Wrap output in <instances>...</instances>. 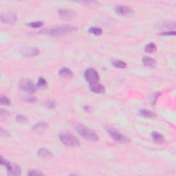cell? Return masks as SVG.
<instances>
[{"mask_svg":"<svg viewBox=\"0 0 176 176\" xmlns=\"http://www.w3.org/2000/svg\"><path fill=\"white\" fill-rule=\"evenodd\" d=\"M43 23L41 21H33L31 23H30L28 24V26H30L32 28H41V27L43 26Z\"/></svg>","mask_w":176,"mask_h":176,"instance_id":"obj_25","label":"cell"},{"mask_svg":"<svg viewBox=\"0 0 176 176\" xmlns=\"http://www.w3.org/2000/svg\"><path fill=\"white\" fill-rule=\"evenodd\" d=\"M0 162L2 166L6 167L8 170V175L12 176H18L21 174V168L18 165L14 163H11L6 159L1 156L0 158Z\"/></svg>","mask_w":176,"mask_h":176,"instance_id":"obj_5","label":"cell"},{"mask_svg":"<svg viewBox=\"0 0 176 176\" xmlns=\"http://www.w3.org/2000/svg\"><path fill=\"white\" fill-rule=\"evenodd\" d=\"M48 86V83H47V81L45 78L40 77L38 81V83H37V87L39 88H45Z\"/></svg>","mask_w":176,"mask_h":176,"instance_id":"obj_22","label":"cell"},{"mask_svg":"<svg viewBox=\"0 0 176 176\" xmlns=\"http://www.w3.org/2000/svg\"><path fill=\"white\" fill-rule=\"evenodd\" d=\"M85 78L87 82L90 83V85H91V84L98 83L99 81V75L96 70L93 68H88L85 72Z\"/></svg>","mask_w":176,"mask_h":176,"instance_id":"obj_7","label":"cell"},{"mask_svg":"<svg viewBox=\"0 0 176 176\" xmlns=\"http://www.w3.org/2000/svg\"><path fill=\"white\" fill-rule=\"evenodd\" d=\"M90 89L91 91L96 94H103L105 91V88L103 85L98 83L90 85Z\"/></svg>","mask_w":176,"mask_h":176,"instance_id":"obj_12","label":"cell"},{"mask_svg":"<svg viewBox=\"0 0 176 176\" xmlns=\"http://www.w3.org/2000/svg\"><path fill=\"white\" fill-rule=\"evenodd\" d=\"M38 156L43 159H48L53 157V153L45 148H41L38 151Z\"/></svg>","mask_w":176,"mask_h":176,"instance_id":"obj_14","label":"cell"},{"mask_svg":"<svg viewBox=\"0 0 176 176\" xmlns=\"http://www.w3.org/2000/svg\"><path fill=\"white\" fill-rule=\"evenodd\" d=\"M105 130L109 135L116 142L120 143H128L130 142V138L119 132L118 130L111 127H105Z\"/></svg>","mask_w":176,"mask_h":176,"instance_id":"obj_4","label":"cell"},{"mask_svg":"<svg viewBox=\"0 0 176 176\" xmlns=\"http://www.w3.org/2000/svg\"><path fill=\"white\" fill-rule=\"evenodd\" d=\"M114 11L116 14H118L120 16H125V17H130L134 14V11L130 8V7L127 6H121V5H118L114 8Z\"/></svg>","mask_w":176,"mask_h":176,"instance_id":"obj_8","label":"cell"},{"mask_svg":"<svg viewBox=\"0 0 176 176\" xmlns=\"http://www.w3.org/2000/svg\"><path fill=\"white\" fill-rule=\"evenodd\" d=\"M39 53V50L34 47H29V48L24 50L22 52L23 56H26V57H33V56L38 55Z\"/></svg>","mask_w":176,"mask_h":176,"instance_id":"obj_11","label":"cell"},{"mask_svg":"<svg viewBox=\"0 0 176 176\" xmlns=\"http://www.w3.org/2000/svg\"><path fill=\"white\" fill-rule=\"evenodd\" d=\"M0 115H1L2 117H6V116L9 115V112L8 111L4 110H1V112H0Z\"/></svg>","mask_w":176,"mask_h":176,"instance_id":"obj_32","label":"cell"},{"mask_svg":"<svg viewBox=\"0 0 176 176\" xmlns=\"http://www.w3.org/2000/svg\"><path fill=\"white\" fill-rule=\"evenodd\" d=\"M113 66H114L115 68L123 69L127 68V63L125 62L120 60H114L112 62Z\"/></svg>","mask_w":176,"mask_h":176,"instance_id":"obj_20","label":"cell"},{"mask_svg":"<svg viewBox=\"0 0 176 176\" xmlns=\"http://www.w3.org/2000/svg\"><path fill=\"white\" fill-rule=\"evenodd\" d=\"M77 30L78 29L76 27L69 26V25H64V26H57L43 29L39 33L41 34H47V35L59 37L65 35L67 34L75 33Z\"/></svg>","mask_w":176,"mask_h":176,"instance_id":"obj_1","label":"cell"},{"mask_svg":"<svg viewBox=\"0 0 176 176\" xmlns=\"http://www.w3.org/2000/svg\"><path fill=\"white\" fill-rule=\"evenodd\" d=\"M27 174L30 176H35V175H43V173L37 169H30Z\"/></svg>","mask_w":176,"mask_h":176,"instance_id":"obj_27","label":"cell"},{"mask_svg":"<svg viewBox=\"0 0 176 176\" xmlns=\"http://www.w3.org/2000/svg\"><path fill=\"white\" fill-rule=\"evenodd\" d=\"M0 135L2 137H8L9 133L6 130H5L3 127H1V130H0Z\"/></svg>","mask_w":176,"mask_h":176,"instance_id":"obj_30","label":"cell"},{"mask_svg":"<svg viewBox=\"0 0 176 176\" xmlns=\"http://www.w3.org/2000/svg\"><path fill=\"white\" fill-rule=\"evenodd\" d=\"M17 15L13 12H4L1 15V20L6 24H13L17 21Z\"/></svg>","mask_w":176,"mask_h":176,"instance_id":"obj_10","label":"cell"},{"mask_svg":"<svg viewBox=\"0 0 176 176\" xmlns=\"http://www.w3.org/2000/svg\"><path fill=\"white\" fill-rule=\"evenodd\" d=\"M138 114L140 116L148 118H153L155 116V114L152 111L147 110V109H141L138 111Z\"/></svg>","mask_w":176,"mask_h":176,"instance_id":"obj_15","label":"cell"},{"mask_svg":"<svg viewBox=\"0 0 176 176\" xmlns=\"http://www.w3.org/2000/svg\"><path fill=\"white\" fill-rule=\"evenodd\" d=\"M48 128V124L46 123H39L36 124L35 125L33 126V127L32 128L34 132L39 133V132H43L45 131Z\"/></svg>","mask_w":176,"mask_h":176,"instance_id":"obj_13","label":"cell"},{"mask_svg":"<svg viewBox=\"0 0 176 176\" xmlns=\"http://www.w3.org/2000/svg\"><path fill=\"white\" fill-rule=\"evenodd\" d=\"M59 139L61 142L66 147H78L81 145L80 141L76 136L69 133H62L59 135Z\"/></svg>","mask_w":176,"mask_h":176,"instance_id":"obj_3","label":"cell"},{"mask_svg":"<svg viewBox=\"0 0 176 176\" xmlns=\"http://www.w3.org/2000/svg\"><path fill=\"white\" fill-rule=\"evenodd\" d=\"M159 34L160 35H164V36H174L175 35V31H167V32H163Z\"/></svg>","mask_w":176,"mask_h":176,"instance_id":"obj_29","label":"cell"},{"mask_svg":"<svg viewBox=\"0 0 176 176\" xmlns=\"http://www.w3.org/2000/svg\"><path fill=\"white\" fill-rule=\"evenodd\" d=\"M25 101L28 103H35L37 101V98L35 96H28V97L25 98Z\"/></svg>","mask_w":176,"mask_h":176,"instance_id":"obj_28","label":"cell"},{"mask_svg":"<svg viewBox=\"0 0 176 176\" xmlns=\"http://www.w3.org/2000/svg\"><path fill=\"white\" fill-rule=\"evenodd\" d=\"M58 13L61 18L64 20H70L74 18L76 15L75 12L69 9H60L59 10Z\"/></svg>","mask_w":176,"mask_h":176,"instance_id":"obj_9","label":"cell"},{"mask_svg":"<svg viewBox=\"0 0 176 176\" xmlns=\"http://www.w3.org/2000/svg\"><path fill=\"white\" fill-rule=\"evenodd\" d=\"M46 106L49 109H53L54 107V106H55V103L52 101H48L46 102Z\"/></svg>","mask_w":176,"mask_h":176,"instance_id":"obj_31","label":"cell"},{"mask_svg":"<svg viewBox=\"0 0 176 176\" xmlns=\"http://www.w3.org/2000/svg\"><path fill=\"white\" fill-rule=\"evenodd\" d=\"M142 61L144 65L148 67H155L156 65V61L155 59H153L148 56H145L142 59Z\"/></svg>","mask_w":176,"mask_h":176,"instance_id":"obj_17","label":"cell"},{"mask_svg":"<svg viewBox=\"0 0 176 176\" xmlns=\"http://www.w3.org/2000/svg\"><path fill=\"white\" fill-rule=\"evenodd\" d=\"M19 88L30 94H34L37 91V87L34 85L33 82L29 79H23L19 84Z\"/></svg>","mask_w":176,"mask_h":176,"instance_id":"obj_6","label":"cell"},{"mask_svg":"<svg viewBox=\"0 0 176 176\" xmlns=\"http://www.w3.org/2000/svg\"><path fill=\"white\" fill-rule=\"evenodd\" d=\"M59 74L62 78H70L73 75L72 72L69 68H66V67L59 70Z\"/></svg>","mask_w":176,"mask_h":176,"instance_id":"obj_16","label":"cell"},{"mask_svg":"<svg viewBox=\"0 0 176 176\" xmlns=\"http://www.w3.org/2000/svg\"><path fill=\"white\" fill-rule=\"evenodd\" d=\"M89 33L96 36H99L103 33V30L102 29L99 28L98 27H91L89 30Z\"/></svg>","mask_w":176,"mask_h":176,"instance_id":"obj_21","label":"cell"},{"mask_svg":"<svg viewBox=\"0 0 176 176\" xmlns=\"http://www.w3.org/2000/svg\"><path fill=\"white\" fill-rule=\"evenodd\" d=\"M84 110H85L87 111V112H88V111H90L91 107L90 106H85V107H84Z\"/></svg>","mask_w":176,"mask_h":176,"instance_id":"obj_33","label":"cell"},{"mask_svg":"<svg viewBox=\"0 0 176 176\" xmlns=\"http://www.w3.org/2000/svg\"><path fill=\"white\" fill-rule=\"evenodd\" d=\"M152 137L153 140H155V142L158 143H162L164 142V137L162 134H160L157 131H153L152 133Z\"/></svg>","mask_w":176,"mask_h":176,"instance_id":"obj_18","label":"cell"},{"mask_svg":"<svg viewBox=\"0 0 176 176\" xmlns=\"http://www.w3.org/2000/svg\"><path fill=\"white\" fill-rule=\"evenodd\" d=\"M160 96V92H156V93H153L152 96H151V98H150V101H151V103H152V105H154L156 101H157L158 98L159 96Z\"/></svg>","mask_w":176,"mask_h":176,"instance_id":"obj_26","label":"cell"},{"mask_svg":"<svg viewBox=\"0 0 176 176\" xmlns=\"http://www.w3.org/2000/svg\"><path fill=\"white\" fill-rule=\"evenodd\" d=\"M16 120L19 123H27L28 122V119L24 115H17Z\"/></svg>","mask_w":176,"mask_h":176,"instance_id":"obj_23","label":"cell"},{"mask_svg":"<svg viewBox=\"0 0 176 176\" xmlns=\"http://www.w3.org/2000/svg\"><path fill=\"white\" fill-rule=\"evenodd\" d=\"M75 129L77 131L78 134L86 140L97 141L99 139L98 136L95 131L85 127V125H81V124H76L75 125Z\"/></svg>","mask_w":176,"mask_h":176,"instance_id":"obj_2","label":"cell"},{"mask_svg":"<svg viewBox=\"0 0 176 176\" xmlns=\"http://www.w3.org/2000/svg\"><path fill=\"white\" fill-rule=\"evenodd\" d=\"M156 50H157V48H156L155 43H148L145 47V51L147 53H153L156 51Z\"/></svg>","mask_w":176,"mask_h":176,"instance_id":"obj_19","label":"cell"},{"mask_svg":"<svg viewBox=\"0 0 176 176\" xmlns=\"http://www.w3.org/2000/svg\"><path fill=\"white\" fill-rule=\"evenodd\" d=\"M0 102L2 105H10L11 104L10 99L5 96H2L1 99H0Z\"/></svg>","mask_w":176,"mask_h":176,"instance_id":"obj_24","label":"cell"}]
</instances>
